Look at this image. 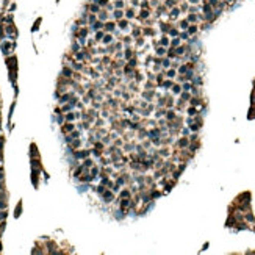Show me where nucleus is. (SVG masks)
Listing matches in <instances>:
<instances>
[{"label":"nucleus","mask_w":255,"mask_h":255,"mask_svg":"<svg viewBox=\"0 0 255 255\" xmlns=\"http://www.w3.org/2000/svg\"><path fill=\"white\" fill-rule=\"evenodd\" d=\"M125 16H127V17H129V19H131L133 16H135V11H133L131 8H130V9H127V13H125Z\"/></svg>","instance_id":"obj_5"},{"label":"nucleus","mask_w":255,"mask_h":255,"mask_svg":"<svg viewBox=\"0 0 255 255\" xmlns=\"http://www.w3.org/2000/svg\"><path fill=\"white\" fill-rule=\"evenodd\" d=\"M179 25H180V28H182V30H188V27H190L191 24L188 22V19H185V20H180V24H179Z\"/></svg>","instance_id":"obj_3"},{"label":"nucleus","mask_w":255,"mask_h":255,"mask_svg":"<svg viewBox=\"0 0 255 255\" xmlns=\"http://www.w3.org/2000/svg\"><path fill=\"white\" fill-rule=\"evenodd\" d=\"M188 9H190V2H182V3H180V11H183V13H188Z\"/></svg>","instance_id":"obj_2"},{"label":"nucleus","mask_w":255,"mask_h":255,"mask_svg":"<svg viewBox=\"0 0 255 255\" xmlns=\"http://www.w3.org/2000/svg\"><path fill=\"white\" fill-rule=\"evenodd\" d=\"M197 31H199V27H197L196 24H191L190 27H188V33H190L191 36H193V35H196Z\"/></svg>","instance_id":"obj_1"},{"label":"nucleus","mask_w":255,"mask_h":255,"mask_svg":"<svg viewBox=\"0 0 255 255\" xmlns=\"http://www.w3.org/2000/svg\"><path fill=\"white\" fill-rule=\"evenodd\" d=\"M122 16H124V13H122V11H121V9H114V17L121 19V17H122Z\"/></svg>","instance_id":"obj_4"},{"label":"nucleus","mask_w":255,"mask_h":255,"mask_svg":"<svg viewBox=\"0 0 255 255\" xmlns=\"http://www.w3.org/2000/svg\"><path fill=\"white\" fill-rule=\"evenodd\" d=\"M91 11L92 13H99V5H91Z\"/></svg>","instance_id":"obj_6"},{"label":"nucleus","mask_w":255,"mask_h":255,"mask_svg":"<svg viewBox=\"0 0 255 255\" xmlns=\"http://www.w3.org/2000/svg\"><path fill=\"white\" fill-rule=\"evenodd\" d=\"M188 2H190V5H199L201 0H188Z\"/></svg>","instance_id":"obj_7"}]
</instances>
